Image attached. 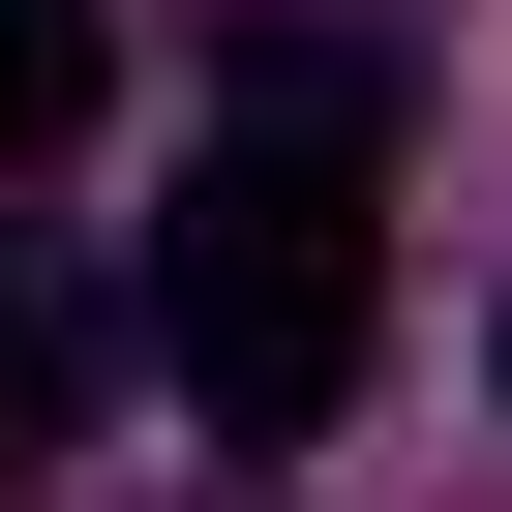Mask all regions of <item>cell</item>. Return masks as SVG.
Returning a JSON list of instances; mask_svg holds the SVG:
<instances>
[{"mask_svg":"<svg viewBox=\"0 0 512 512\" xmlns=\"http://www.w3.org/2000/svg\"><path fill=\"white\" fill-rule=\"evenodd\" d=\"M91 362H121L91 272H61V241H0V482H61V452H91Z\"/></svg>","mask_w":512,"mask_h":512,"instance_id":"obj_2","label":"cell"},{"mask_svg":"<svg viewBox=\"0 0 512 512\" xmlns=\"http://www.w3.org/2000/svg\"><path fill=\"white\" fill-rule=\"evenodd\" d=\"M61 121H91V0H0V181H31Z\"/></svg>","mask_w":512,"mask_h":512,"instance_id":"obj_3","label":"cell"},{"mask_svg":"<svg viewBox=\"0 0 512 512\" xmlns=\"http://www.w3.org/2000/svg\"><path fill=\"white\" fill-rule=\"evenodd\" d=\"M362 151H392V91H362L332 31L211 61V151H181V211H151V362L211 392V452H302V422L362 392V332H392Z\"/></svg>","mask_w":512,"mask_h":512,"instance_id":"obj_1","label":"cell"},{"mask_svg":"<svg viewBox=\"0 0 512 512\" xmlns=\"http://www.w3.org/2000/svg\"><path fill=\"white\" fill-rule=\"evenodd\" d=\"M211 512H272V482H211Z\"/></svg>","mask_w":512,"mask_h":512,"instance_id":"obj_4","label":"cell"}]
</instances>
